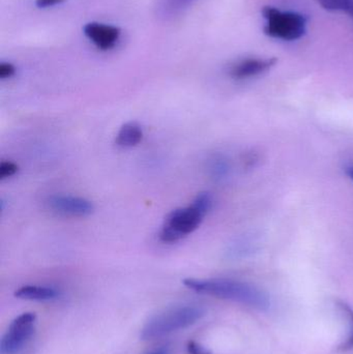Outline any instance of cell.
Instances as JSON below:
<instances>
[{
    "label": "cell",
    "mask_w": 353,
    "mask_h": 354,
    "mask_svg": "<svg viewBox=\"0 0 353 354\" xmlns=\"http://www.w3.org/2000/svg\"><path fill=\"white\" fill-rule=\"evenodd\" d=\"M184 285L200 295H211L218 299H227L242 304L258 310H267L271 306L269 297L263 291L248 283L226 279H186Z\"/></svg>",
    "instance_id": "cell-1"
},
{
    "label": "cell",
    "mask_w": 353,
    "mask_h": 354,
    "mask_svg": "<svg viewBox=\"0 0 353 354\" xmlns=\"http://www.w3.org/2000/svg\"><path fill=\"white\" fill-rule=\"evenodd\" d=\"M204 316V310L198 306H182L166 310L151 318L141 332L143 340H153L196 324Z\"/></svg>",
    "instance_id": "cell-2"
},
{
    "label": "cell",
    "mask_w": 353,
    "mask_h": 354,
    "mask_svg": "<svg viewBox=\"0 0 353 354\" xmlns=\"http://www.w3.org/2000/svg\"><path fill=\"white\" fill-rule=\"evenodd\" d=\"M263 16L265 20L263 31L267 37L294 41L306 35L308 19L300 12L282 10L275 6H265Z\"/></svg>",
    "instance_id": "cell-3"
},
{
    "label": "cell",
    "mask_w": 353,
    "mask_h": 354,
    "mask_svg": "<svg viewBox=\"0 0 353 354\" xmlns=\"http://www.w3.org/2000/svg\"><path fill=\"white\" fill-rule=\"evenodd\" d=\"M205 216L207 214L193 203L188 207L172 210L164 221L160 231V239L166 243L180 241L194 232Z\"/></svg>",
    "instance_id": "cell-4"
},
{
    "label": "cell",
    "mask_w": 353,
    "mask_h": 354,
    "mask_svg": "<svg viewBox=\"0 0 353 354\" xmlns=\"http://www.w3.org/2000/svg\"><path fill=\"white\" fill-rule=\"evenodd\" d=\"M37 324L35 313L27 312L12 320L0 342V353L19 354L32 337Z\"/></svg>",
    "instance_id": "cell-5"
},
{
    "label": "cell",
    "mask_w": 353,
    "mask_h": 354,
    "mask_svg": "<svg viewBox=\"0 0 353 354\" xmlns=\"http://www.w3.org/2000/svg\"><path fill=\"white\" fill-rule=\"evenodd\" d=\"M48 205L57 214L77 218L89 216L95 210V206L89 200L76 196H52L48 200Z\"/></svg>",
    "instance_id": "cell-6"
},
{
    "label": "cell",
    "mask_w": 353,
    "mask_h": 354,
    "mask_svg": "<svg viewBox=\"0 0 353 354\" xmlns=\"http://www.w3.org/2000/svg\"><path fill=\"white\" fill-rule=\"evenodd\" d=\"M277 64V58L251 57L236 62L230 68V76L236 80L254 78L265 74Z\"/></svg>",
    "instance_id": "cell-7"
},
{
    "label": "cell",
    "mask_w": 353,
    "mask_h": 354,
    "mask_svg": "<svg viewBox=\"0 0 353 354\" xmlns=\"http://www.w3.org/2000/svg\"><path fill=\"white\" fill-rule=\"evenodd\" d=\"M84 33L99 49L110 50L116 45L120 37V29L102 23L85 25Z\"/></svg>",
    "instance_id": "cell-8"
},
{
    "label": "cell",
    "mask_w": 353,
    "mask_h": 354,
    "mask_svg": "<svg viewBox=\"0 0 353 354\" xmlns=\"http://www.w3.org/2000/svg\"><path fill=\"white\" fill-rule=\"evenodd\" d=\"M15 297L25 301H48L57 299L59 297V291L52 287L26 285L17 289Z\"/></svg>",
    "instance_id": "cell-9"
},
{
    "label": "cell",
    "mask_w": 353,
    "mask_h": 354,
    "mask_svg": "<svg viewBox=\"0 0 353 354\" xmlns=\"http://www.w3.org/2000/svg\"><path fill=\"white\" fill-rule=\"evenodd\" d=\"M143 131L137 122H130L120 128L116 136V145L124 149L136 147L142 141Z\"/></svg>",
    "instance_id": "cell-10"
},
{
    "label": "cell",
    "mask_w": 353,
    "mask_h": 354,
    "mask_svg": "<svg viewBox=\"0 0 353 354\" xmlns=\"http://www.w3.org/2000/svg\"><path fill=\"white\" fill-rule=\"evenodd\" d=\"M209 170L213 179L218 181L224 180L229 176V162L223 156H215L209 161Z\"/></svg>",
    "instance_id": "cell-11"
},
{
    "label": "cell",
    "mask_w": 353,
    "mask_h": 354,
    "mask_svg": "<svg viewBox=\"0 0 353 354\" xmlns=\"http://www.w3.org/2000/svg\"><path fill=\"white\" fill-rule=\"evenodd\" d=\"M329 12H345L353 20V0H315Z\"/></svg>",
    "instance_id": "cell-12"
},
{
    "label": "cell",
    "mask_w": 353,
    "mask_h": 354,
    "mask_svg": "<svg viewBox=\"0 0 353 354\" xmlns=\"http://www.w3.org/2000/svg\"><path fill=\"white\" fill-rule=\"evenodd\" d=\"M18 170V166L12 162H1V164H0V179H6L8 177L15 176Z\"/></svg>",
    "instance_id": "cell-13"
},
{
    "label": "cell",
    "mask_w": 353,
    "mask_h": 354,
    "mask_svg": "<svg viewBox=\"0 0 353 354\" xmlns=\"http://www.w3.org/2000/svg\"><path fill=\"white\" fill-rule=\"evenodd\" d=\"M15 73H16V68L12 64H8V62L0 64V78H10L14 76Z\"/></svg>",
    "instance_id": "cell-14"
},
{
    "label": "cell",
    "mask_w": 353,
    "mask_h": 354,
    "mask_svg": "<svg viewBox=\"0 0 353 354\" xmlns=\"http://www.w3.org/2000/svg\"><path fill=\"white\" fill-rule=\"evenodd\" d=\"M188 351L190 354H211L204 347L201 346L198 343L191 341L188 344Z\"/></svg>",
    "instance_id": "cell-15"
},
{
    "label": "cell",
    "mask_w": 353,
    "mask_h": 354,
    "mask_svg": "<svg viewBox=\"0 0 353 354\" xmlns=\"http://www.w3.org/2000/svg\"><path fill=\"white\" fill-rule=\"evenodd\" d=\"M341 308L344 310V311L346 312V313H347V315L350 316V319H352V324L353 326V310L350 307V306L345 305V304H341ZM344 348H353V334L352 336L348 339L347 342L344 344Z\"/></svg>",
    "instance_id": "cell-16"
},
{
    "label": "cell",
    "mask_w": 353,
    "mask_h": 354,
    "mask_svg": "<svg viewBox=\"0 0 353 354\" xmlns=\"http://www.w3.org/2000/svg\"><path fill=\"white\" fill-rule=\"evenodd\" d=\"M64 0H37L35 3L39 8H50V6H57V4L62 3Z\"/></svg>",
    "instance_id": "cell-17"
},
{
    "label": "cell",
    "mask_w": 353,
    "mask_h": 354,
    "mask_svg": "<svg viewBox=\"0 0 353 354\" xmlns=\"http://www.w3.org/2000/svg\"><path fill=\"white\" fill-rule=\"evenodd\" d=\"M347 174L353 180V167L350 168V169L347 170Z\"/></svg>",
    "instance_id": "cell-18"
},
{
    "label": "cell",
    "mask_w": 353,
    "mask_h": 354,
    "mask_svg": "<svg viewBox=\"0 0 353 354\" xmlns=\"http://www.w3.org/2000/svg\"><path fill=\"white\" fill-rule=\"evenodd\" d=\"M151 354H167L164 351H155V353H151Z\"/></svg>",
    "instance_id": "cell-19"
}]
</instances>
